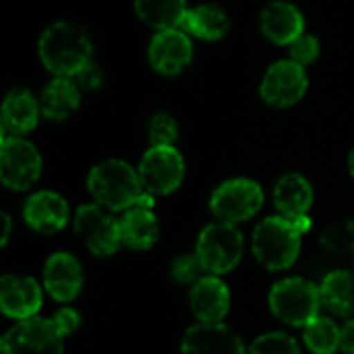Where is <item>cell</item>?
Here are the masks:
<instances>
[{
  "label": "cell",
  "instance_id": "1",
  "mask_svg": "<svg viewBox=\"0 0 354 354\" xmlns=\"http://www.w3.org/2000/svg\"><path fill=\"white\" fill-rule=\"evenodd\" d=\"M87 191L93 203L112 214H122L135 205L153 207L156 197L143 189L139 170L120 158L97 162L87 174Z\"/></svg>",
  "mask_w": 354,
  "mask_h": 354
},
{
  "label": "cell",
  "instance_id": "2",
  "mask_svg": "<svg viewBox=\"0 0 354 354\" xmlns=\"http://www.w3.org/2000/svg\"><path fill=\"white\" fill-rule=\"evenodd\" d=\"M37 56L54 77H75L93 62V44L85 27L73 21L48 25L37 39Z\"/></svg>",
  "mask_w": 354,
  "mask_h": 354
},
{
  "label": "cell",
  "instance_id": "3",
  "mask_svg": "<svg viewBox=\"0 0 354 354\" xmlns=\"http://www.w3.org/2000/svg\"><path fill=\"white\" fill-rule=\"evenodd\" d=\"M301 228L278 214L263 218L251 236L253 257L270 272H284L292 268L301 255Z\"/></svg>",
  "mask_w": 354,
  "mask_h": 354
},
{
  "label": "cell",
  "instance_id": "4",
  "mask_svg": "<svg viewBox=\"0 0 354 354\" xmlns=\"http://www.w3.org/2000/svg\"><path fill=\"white\" fill-rule=\"evenodd\" d=\"M268 305L272 315L290 328L309 326L322 315L324 309L319 284L301 276H288L278 280L270 288Z\"/></svg>",
  "mask_w": 354,
  "mask_h": 354
},
{
  "label": "cell",
  "instance_id": "5",
  "mask_svg": "<svg viewBox=\"0 0 354 354\" xmlns=\"http://www.w3.org/2000/svg\"><path fill=\"white\" fill-rule=\"evenodd\" d=\"M195 253L205 274L224 276L241 263L245 255V236L239 226L216 220L201 228Z\"/></svg>",
  "mask_w": 354,
  "mask_h": 354
},
{
  "label": "cell",
  "instance_id": "6",
  "mask_svg": "<svg viewBox=\"0 0 354 354\" xmlns=\"http://www.w3.org/2000/svg\"><path fill=\"white\" fill-rule=\"evenodd\" d=\"M266 195L257 180L234 176L220 183L209 195V212L216 220L228 224H243L255 218L263 207Z\"/></svg>",
  "mask_w": 354,
  "mask_h": 354
},
{
  "label": "cell",
  "instance_id": "7",
  "mask_svg": "<svg viewBox=\"0 0 354 354\" xmlns=\"http://www.w3.org/2000/svg\"><path fill=\"white\" fill-rule=\"evenodd\" d=\"M44 160L27 137H0V180L10 191H29L41 176Z\"/></svg>",
  "mask_w": 354,
  "mask_h": 354
},
{
  "label": "cell",
  "instance_id": "8",
  "mask_svg": "<svg viewBox=\"0 0 354 354\" xmlns=\"http://www.w3.org/2000/svg\"><path fill=\"white\" fill-rule=\"evenodd\" d=\"M66 336L54 317H29L8 328L0 340L2 354H64Z\"/></svg>",
  "mask_w": 354,
  "mask_h": 354
},
{
  "label": "cell",
  "instance_id": "9",
  "mask_svg": "<svg viewBox=\"0 0 354 354\" xmlns=\"http://www.w3.org/2000/svg\"><path fill=\"white\" fill-rule=\"evenodd\" d=\"M73 230L75 236L95 257H110L122 247L118 220L112 216V212L97 203H83L77 207Z\"/></svg>",
  "mask_w": 354,
  "mask_h": 354
},
{
  "label": "cell",
  "instance_id": "10",
  "mask_svg": "<svg viewBox=\"0 0 354 354\" xmlns=\"http://www.w3.org/2000/svg\"><path fill=\"white\" fill-rule=\"evenodd\" d=\"M309 89V73L292 58L272 62L259 83V97L278 110L297 106Z\"/></svg>",
  "mask_w": 354,
  "mask_h": 354
},
{
  "label": "cell",
  "instance_id": "11",
  "mask_svg": "<svg viewBox=\"0 0 354 354\" xmlns=\"http://www.w3.org/2000/svg\"><path fill=\"white\" fill-rule=\"evenodd\" d=\"M139 176L143 189L153 197L172 195L185 180L187 162L176 145L156 147L151 145L139 160Z\"/></svg>",
  "mask_w": 354,
  "mask_h": 354
},
{
  "label": "cell",
  "instance_id": "12",
  "mask_svg": "<svg viewBox=\"0 0 354 354\" xmlns=\"http://www.w3.org/2000/svg\"><path fill=\"white\" fill-rule=\"evenodd\" d=\"M193 56H195L193 37L185 33L180 27L153 31L147 46L149 66L162 77L180 75L193 62Z\"/></svg>",
  "mask_w": 354,
  "mask_h": 354
},
{
  "label": "cell",
  "instance_id": "13",
  "mask_svg": "<svg viewBox=\"0 0 354 354\" xmlns=\"http://www.w3.org/2000/svg\"><path fill=\"white\" fill-rule=\"evenodd\" d=\"M272 199H274V207L278 216L295 222L303 234L309 232L311 228L309 212L315 201V191H313L311 180L305 174L301 172L282 174L274 185Z\"/></svg>",
  "mask_w": 354,
  "mask_h": 354
},
{
  "label": "cell",
  "instance_id": "14",
  "mask_svg": "<svg viewBox=\"0 0 354 354\" xmlns=\"http://www.w3.org/2000/svg\"><path fill=\"white\" fill-rule=\"evenodd\" d=\"M83 268L81 261L68 251L52 253L41 270V286L52 301L68 305L83 290Z\"/></svg>",
  "mask_w": 354,
  "mask_h": 354
},
{
  "label": "cell",
  "instance_id": "15",
  "mask_svg": "<svg viewBox=\"0 0 354 354\" xmlns=\"http://www.w3.org/2000/svg\"><path fill=\"white\" fill-rule=\"evenodd\" d=\"M44 286L31 276L4 274L0 278V309L8 319L35 317L44 303Z\"/></svg>",
  "mask_w": 354,
  "mask_h": 354
},
{
  "label": "cell",
  "instance_id": "16",
  "mask_svg": "<svg viewBox=\"0 0 354 354\" xmlns=\"http://www.w3.org/2000/svg\"><path fill=\"white\" fill-rule=\"evenodd\" d=\"M68 201L56 191H35L23 203V222L37 234H56L68 224Z\"/></svg>",
  "mask_w": 354,
  "mask_h": 354
},
{
  "label": "cell",
  "instance_id": "17",
  "mask_svg": "<svg viewBox=\"0 0 354 354\" xmlns=\"http://www.w3.org/2000/svg\"><path fill=\"white\" fill-rule=\"evenodd\" d=\"M259 31L276 46H290L307 31L305 15L290 0H272L261 8Z\"/></svg>",
  "mask_w": 354,
  "mask_h": 354
},
{
  "label": "cell",
  "instance_id": "18",
  "mask_svg": "<svg viewBox=\"0 0 354 354\" xmlns=\"http://www.w3.org/2000/svg\"><path fill=\"white\" fill-rule=\"evenodd\" d=\"M189 305L199 324H224L232 305L230 288L222 276L205 274L191 286Z\"/></svg>",
  "mask_w": 354,
  "mask_h": 354
},
{
  "label": "cell",
  "instance_id": "19",
  "mask_svg": "<svg viewBox=\"0 0 354 354\" xmlns=\"http://www.w3.org/2000/svg\"><path fill=\"white\" fill-rule=\"evenodd\" d=\"M180 354H247V346L228 326L197 322L185 332Z\"/></svg>",
  "mask_w": 354,
  "mask_h": 354
},
{
  "label": "cell",
  "instance_id": "20",
  "mask_svg": "<svg viewBox=\"0 0 354 354\" xmlns=\"http://www.w3.org/2000/svg\"><path fill=\"white\" fill-rule=\"evenodd\" d=\"M41 106L39 95L25 87L10 89L0 108V124L2 135H15V137H27L41 120Z\"/></svg>",
  "mask_w": 354,
  "mask_h": 354
},
{
  "label": "cell",
  "instance_id": "21",
  "mask_svg": "<svg viewBox=\"0 0 354 354\" xmlns=\"http://www.w3.org/2000/svg\"><path fill=\"white\" fill-rule=\"evenodd\" d=\"M120 243L133 251H149L160 239V222L153 207L135 205L118 218Z\"/></svg>",
  "mask_w": 354,
  "mask_h": 354
},
{
  "label": "cell",
  "instance_id": "22",
  "mask_svg": "<svg viewBox=\"0 0 354 354\" xmlns=\"http://www.w3.org/2000/svg\"><path fill=\"white\" fill-rule=\"evenodd\" d=\"M81 95L83 91L75 79L52 77L39 93L41 116L52 122H62L71 118L81 106Z\"/></svg>",
  "mask_w": 354,
  "mask_h": 354
},
{
  "label": "cell",
  "instance_id": "23",
  "mask_svg": "<svg viewBox=\"0 0 354 354\" xmlns=\"http://www.w3.org/2000/svg\"><path fill=\"white\" fill-rule=\"evenodd\" d=\"M180 29L189 33L193 39L218 41L228 33L230 19H228V12L220 4L201 2V4H193L187 8L180 21Z\"/></svg>",
  "mask_w": 354,
  "mask_h": 354
},
{
  "label": "cell",
  "instance_id": "24",
  "mask_svg": "<svg viewBox=\"0 0 354 354\" xmlns=\"http://www.w3.org/2000/svg\"><path fill=\"white\" fill-rule=\"evenodd\" d=\"M322 301L324 307L342 319L354 317V272L351 270H334L324 276L322 284Z\"/></svg>",
  "mask_w": 354,
  "mask_h": 354
},
{
  "label": "cell",
  "instance_id": "25",
  "mask_svg": "<svg viewBox=\"0 0 354 354\" xmlns=\"http://www.w3.org/2000/svg\"><path fill=\"white\" fill-rule=\"evenodd\" d=\"M135 12L153 31L180 27V21L189 8L187 0H133Z\"/></svg>",
  "mask_w": 354,
  "mask_h": 354
},
{
  "label": "cell",
  "instance_id": "26",
  "mask_svg": "<svg viewBox=\"0 0 354 354\" xmlns=\"http://www.w3.org/2000/svg\"><path fill=\"white\" fill-rule=\"evenodd\" d=\"M303 342L311 354H336L340 351V326L326 315H319L303 328Z\"/></svg>",
  "mask_w": 354,
  "mask_h": 354
},
{
  "label": "cell",
  "instance_id": "27",
  "mask_svg": "<svg viewBox=\"0 0 354 354\" xmlns=\"http://www.w3.org/2000/svg\"><path fill=\"white\" fill-rule=\"evenodd\" d=\"M322 247L338 257L354 255V220L353 218H342L332 224H328L319 236Z\"/></svg>",
  "mask_w": 354,
  "mask_h": 354
},
{
  "label": "cell",
  "instance_id": "28",
  "mask_svg": "<svg viewBox=\"0 0 354 354\" xmlns=\"http://www.w3.org/2000/svg\"><path fill=\"white\" fill-rule=\"evenodd\" d=\"M247 354H303L297 338L286 332H266L257 336L249 346Z\"/></svg>",
  "mask_w": 354,
  "mask_h": 354
},
{
  "label": "cell",
  "instance_id": "29",
  "mask_svg": "<svg viewBox=\"0 0 354 354\" xmlns=\"http://www.w3.org/2000/svg\"><path fill=\"white\" fill-rule=\"evenodd\" d=\"M147 137H149V143L156 147L176 145V139H178L176 118L168 112H156L147 122Z\"/></svg>",
  "mask_w": 354,
  "mask_h": 354
},
{
  "label": "cell",
  "instance_id": "30",
  "mask_svg": "<svg viewBox=\"0 0 354 354\" xmlns=\"http://www.w3.org/2000/svg\"><path fill=\"white\" fill-rule=\"evenodd\" d=\"M170 276L178 284L193 286L197 280H201L205 276V270H203L197 253L193 251V253H183V255L174 257V261L170 266Z\"/></svg>",
  "mask_w": 354,
  "mask_h": 354
},
{
  "label": "cell",
  "instance_id": "31",
  "mask_svg": "<svg viewBox=\"0 0 354 354\" xmlns=\"http://www.w3.org/2000/svg\"><path fill=\"white\" fill-rule=\"evenodd\" d=\"M322 54V41L317 35L305 31L301 37H297L290 46H288V58H292L295 62L303 64L305 68L311 66Z\"/></svg>",
  "mask_w": 354,
  "mask_h": 354
},
{
  "label": "cell",
  "instance_id": "32",
  "mask_svg": "<svg viewBox=\"0 0 354 354\" xmlns=\"http://www.w3.org/2000/svg\"><path fill=\"white\" fill-rule=\"evenodd\" d=\"M77 81V85L81 87V91H95L102 87L104 83V71L95 64V62H89L81 73H77L73 77Z\"/></svg>",
  "mask_w": 354,
  "mask_h": 354
},
{
  "label": "cell",
  "instance_id": "33",
  "mask_svg": "<svg viewBox=\"0 0 354 354\" xmlns=\"http://www.w3.org/2000/svg\"><path fill=\"white\" fill-rule=\"evenodd\" d=\"M52 317L56 319L58 328L62 330V334H64L66 338L73 336V334L79 330V326H81V315H79V311L73 309V307H66V305L60 307Z\"/></svg>",
  "mask_w": 354,
  "mask_h": 354
},
{
  "label": "cell",
  "instance_id": "34",
  "mask_svg": "<svg viewBox=\"0 0 354 354\" xmlns=\"http://www.w3.org/2000/svg\"><path fill=\"white\" fill-rule=\"evenodd\" d=\"M340 351L344 354H354V317L340 326Z\"/></svg>",
  "mask_w": 354,
  "mask_h": 354
},
{
  "label": "cell",
  "instance_id": "35",
  "mask_svg": "<svg viewBox=\"0 0 354 354\" xmlns=\"http://www.w3.org/2000/svg\"><path fill=\"white\" fill-rule=\"evenodd\" d=\"M10 230H12V218L4 212V214H2V239H0V245H2V247H6V243H8Z\"/></svg>",
  "mask_w": 354,
  "mask_h": 354
},
{
  "label": "cell",
  "instance_id": "36",
  "mask_svg": "<svg viewBox=\"0 0 354 354\" xmlns=\"http://www.w3.org/2000/svg\"><path fill=\"white\" fill-rule=\"evenodd\" d=\"M348 172H351V176H353L354 180V145L351 147V151H348Z\"/></svg>",
  "mask_w": 354,
  "mask_h": 354
}]
</instances>
